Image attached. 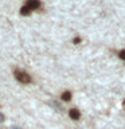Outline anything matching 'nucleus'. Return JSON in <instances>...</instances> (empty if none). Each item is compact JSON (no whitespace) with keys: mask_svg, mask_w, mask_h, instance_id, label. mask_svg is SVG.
Returning a JSON list of instances; mask_svg holds the SVG:
<instances>
[{"mask_svg":"<svg viewBox=\"0 0 125 129\" xmlns=\"http://www.w3.org/2000/svg\"><path fill=\"white\" fill-rule=\"evenodd\" d=\"M15 78L22 83H30L31 82V77L28 75L27 73L22 71V70H16L15 71Z\"/></svg>","mask_w":125,"mask_h":129,"instance_id":"nucleus-1","label":"nucleus"},{"mask_svg":"<svg viewBox=\"0 0 125 129\" xmlns=\"http://www.w3.org/2000/svg\"><path fill=\"white\" fill-rule=\"evenodd\" d=\"M26 6H28L31 10H36V8L40 7V2H39V0H27Z\"/></svg>","mask_w":125,"mask_h":129,"instance_id":"nucleus-2","label":"nucleus"},{"mask_svg":"<svg viewBox=\"0 0 125 129\" xmlns=\"http://www.w3.org/2000/svg\"><path fill=\"white\" fill-rule=\"evenodd\" d=\"M69 114H70V117H71V118L73 120H78L79 118V112L78 110H77V109H71V110L70 112H69Z\"/></svg>","mask_w":125,"mask_h":129,"instance_id":"nucleus-3","label":"nucleus"},{"mask_svg":"<svg viewBox=\"0 0 125 129\" xmlns=\"http://www.w3.org/2000/svg\"><path fill=\"white\" fill-rule=\"evenodd\" d=\"M31 8L30 7H28V6H24V7H22V8H20V14H22V15H24V16H27V15H30L31 14Z\"/></svg>","mask_w":125,"mask_h":129,"instance_id":"nucleus-4","label":"nucleus"},{"mask_svg":"<svg viewBox=\"0 0 125 129\" xmlns=\"http://www.w3.org/2000/svg\"><path fill=\"white\" fill-rule=\"evenodd\" d=\"M62 100L63 101H70L71 100V93L70 91H65L62 94Z\"/></svg>","mask_w":125,"mask_h":129,"instance_id":"nucleus-5","label":"nucleus"},{"mask_svg":"<svg viewBox=\"0 0 125 129\" xmlns=\"http://www.w3.org/2000/svg\"><path fill=\"white\" fill-rule=\"evenodd\" d=\"M118 55H120V58L122 59V60H125V50H121Z\"/></svg>","mask_w":125,"mask_h":129,"instance_id":"nucleus-6","label":"nucleus"},{"mask_svg":"<svg viewBox=\"0 0 125 129\" xmlns=\"http://www.w3.org/2000/svg\"><path fill=\"white\" fill-rule=\"evenodd\" d=\"M4 120H6V117H4L3 113H0V122H4Z\"/></svg>","mask_w":125,"mask_h":129,"instance_id":"nucleus-7","label":"nucleus"},{"mask_svg":"<svg viewBox=\"0 0 125 129\" xmlns=\"http://www.w3.org/2000/svg\"><path fill=\"white\" fill-rule=\"evenodd\" d=\"M79 42H81V39H79V38H75V39H74V43H75V44H78Z\"/></svg>","mask_w":125,"mask_h":129,"instance_id":"nucleus-8","label":"nucleus"},{"mask_svg":"<svg viewBox=\"0 0 125 129\" xmlns=\"http://www.w3.org/2000/svg\"><path fill=\"white\" fill-rule=\"evenodd\" d=\"M11 129H20V128H19V126H12Z\"/></svg>","mask_w":125,"mask_h":129,"instance_id":"nucleus-9","label":"nucleus"},{"mask_svg":"<svg viewBox=\"0 0 125 129\" xmlns=\"http://www.w3.org/2000/svg\"><path fill=\"white\" fill-rule=\"evenodd\" d=\"M124 106H125V100H124Z\"/></svg>","mask_w":125,"mask_h":129,"instance_id":"nucleus-10","label":"nucleus"}]
</instances>
